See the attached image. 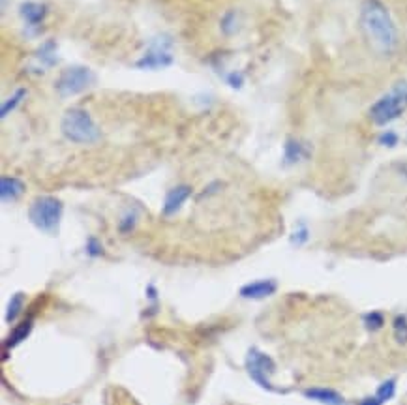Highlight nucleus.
<instances>
[{"label": "nucleus", "mask_w": 407, "mask_h": 405, "mask_svg": "<svg viewBox=\"0 0 407 405\" xmlns=\"http://www.w3.org/2000/svg\"><path fill=\"white\" fill-rule=\"evenodd\" d=\"M358 25L372 53L390 58L400 45V32L392 13L383 0H362L358 10Z\"/></svg>", "instance_id": "f257e3e1"}, {"label": "nucleus", "mask_w": 407, "mask_h": 405, "mask_svg": "<svg viewBox=\"0 0 407 405\" xmlns=\"http://www.w3.org/2000/svg\"><path fill=\"white\" fill-rule=\"evenodd\" d=\"M407 111V81H396L389 90L381 94L379 98L370 105L368 109V118L376 126H389Z\"/></svg>", "instance_id": "f03ea898"}, {"label": "nucleus", "mask_w": 407, "mask_h": 405, "mask_svg": "<svg viewBox=\"0 0 407 405\" xmlns=\"http://www.w3.org/2000/svg\"><path fill=\"white\" fill-rule=\"evenodd\" d=\"M61 132L68 141L77 145H94L102 137L98 124L94 122L90 113L81 107H72L64 113L61 120Z\"/></svg>", "instance_id": "7ed1b4c3"}, {"label": "nucleus", "mask_w": 407, "mask_h": 405, "mask_svg": "<svg viewBox=\"0 0 407 405\" xmlns=\"http://www.w3.org/2000/svg\"><path fill=\"white\" fill-rule=\"evenodd\" d=\"M64 205L58 197L40 196L29 207V220L38 231L47 235H55L61 228Z\"/></svg>", "instance_id": "20e7f679"}, {"label": "nucleus", "mask_w": 407, "mask_h": 405, "mask_svg": "<svg viewBox=\"0 0 407 405\" xmlns=\"http://www.w3.org/2000/svg\"><path fill=\"white\" fill-rule=\"evenodd\" d=\"M96 83V75L87 66H70L62 70L55 81V93L61 98H74L87 93Z\"/></svg>", "instance_id": "39448f33"}, {"label": "nucleus", "mask_w": 407, "mask_h": 405, "mask_svg": "<svg viewBox=\"0 0 407 405\" xmlns=\"http://www.w3.org/2000/svg\"><path fill=\"white\" fill-rule=\"evenodd\" d=\"M175 62L173 56V40L167 34H160L154 40H150L147 49L136 61L137 70H163Z\"/></svg>", "instance_id": "423d86ee"}, {"label": "nucleus", "mask_w": 407, "mask_h": 405, "mask_svg": "<svg viewBox=\"0 0 407 405\" xmlns=\"http://www.w3.org/2000/svg\"><path fill=\"white\" fill-rule=\"evenodd\" d=\"M246 370L250 377L261 388H265L269 392H276L278 388L272 385V375L276 374V363L272 360L271 356L265 355L263 351L252 347V349L248 351Z\"/></svg>", "instance_id": "0eeeda50"}, {"label": "nucleus", "mask_w": 407, "mask_h": 405, "mask_svg": "<svg viewBox=\"0 0 407 405\" xmlns=\"http://www.w3.org/2000/svg\"><path fill=\"white\" fill-rule=\"evenodd\" d=\"M56 42L55 40H45L40 47L36 49L34 56H32V70L36 74H45L47 70L56 66L58 62V55H56Z\"/></svg>", "instance_id": "6e6552de"}, {"label": "nucleus", "mask_w": 407, "mask_h": 405, "mask_svg": "<svg viewBox=\"0 0 407 405\" xmlns=\"http://www.w3.org/2000/svg\"><path fill=\"white\" fill-rule=\"evenodd\" d=\"M312 156V147L308 143L303 141V139H296V137H289L287 141L284 143V156H282V161L284 166H298L303 164Z\"/></svg>", "instance_id": "1a4fd4ad"}, {"label": "nucleus", "mask_w": 407, "mask_h": 405, "mask_svg": "<svg viewBox=\"0 0 407 405\" xmlns=\"http://www.w3.org/2000/svg\"><path fill=\"white\" fill-rule=\"evenodd\" d=\"M278 291V282L272 280V278H266V280H255V282H250L246 285H242L239 295L242 299H248V301H263V299H269Z\"/></svg>", "instance_id": "9d476101"}, {"label": "nucleus", "mask_w": 407, "mask_h": 405, "mask_svg": "<svg viewBox=\"0 0 407 405\" xmlns=\"http://www.w3.org/2000/svg\"><path fill=\"white\" fill-rule=\"evenodd\" d=\"M49 13V8L44 2H32L26 0L19 6V15L25 21L26 29H38V26L44 25L45 17Z\"/></svg>", "instance_id": "9b49d317"}, {"label": "nucleus", "mask_w": 407, "mask_h": 405, "mask_svg": "<svg viewBox=\"0 0 407 405\" xmlns=\"http://www.w3.org/2000/svg\"><path fill=\"white\" fill-rule=\"evenodd\" d=\"M191 197V186L188 184H179L171 188V190L167 191L166 201H163V209H161V214L163 216H173L177 214L182 207H184V202L188 201Z\"/></svg>", "instance_id": "f8f14e48"}, {"label": "nucleus", "mask_w": 407, "mask_h": 405, "mask_svg": "<svg viewBox=\"0 0 407 405\" xmlns=\"http://www.w3.org/2000/svg\"><path fill=\"white\" fill-rule=\"evenodd\" d=\"M25 182L17 177H2L0 178V199L2 202L17 201L19 197L25 193Z\"/></svg>", "instance_id": "ddd939ff"}, {"label": "nucleus", "mask_w": 407, "mask_h": 405, "mask_svg": "<svg viewBox=\"0 0 407 405\" xmlns=\"http://www.w3.org/2000/svg\"><path fill=\"white\" fill-rule=\"evenodd\" d=\"M304 396L314 402H319L323 405H346V399L344 396L334 390V388L327 387H312L304 390Z\"/></svg>", "instance_id": "4468645a"}, {"label": "nucleus", "mask_w": 407, "mask_h": 405, "mask_svg": "<svg viewBox=\"0 0 407 405\" xmlns=\"http://www.w3.org/2000/svg\"><path fill=\"white\" fill-rule=\"evenodd\" d=\"M396 394V379L390 377V379L383 381L381 385L377 387V390L368 398H364L358 402V405H385L389 399L394 398Z\"/></svg>", "instance_id": "2eb2a0df"}, {"label": "nucleus", "mask_w": 407, "mask_h": 405, "mask_svg": "<svg viewBox=\"0 0 407 405\" xmlns=\"http://www.w3.org/2000/svg\"><path fill=\"white\" fill-rule=\"evenodd\" d=\"M392 336L394 342L400 347L407 345V315L406 313H398L392 317Z\"/></svg>", "instance_id": "dca6fc26"}, {"label": "nucleus", "mask_w": 407, "mask_h": 405, "mask_svg": "<svg viewBox=\"0 0 407 405\" xmlns=\"http://www.w3.org/2000/svg\"><path fill=\"white\" fill-rule=\"evenodd\" d=\"M25 98H26V88H17L10 98H6L4 102H2V107H0V118H6L10 113H13V111L17 109L19 105H21V102H23Z\"/></svg>", "instance_id": "f3484780"}, {"label": "nucleus", "mask_w": 407, "mask_h": 405, "mask_svg": "<svg viewBox=\"0 0 407 405\" xmlns=\"http://www.w3.org/2000/svg\"><path fill=\"white\" fill-rule=\"evenodd\" d=\"M31 331H32V319L29 317V319L23 321V323H21V325H19L12 334H10V338L4 342V349H12L13 345L21 344V342L29 336V332Z\"/></svg>", "instance_id": "a211bd4d"}, {"label": "nucleus", "mask_w": 407, "mask_h": 405, "mask_svg": "<svg viewBox=\"0 0 407 405\" xmlns=\"http://www.w3.org/2000/svg\"><path fill=\"white\" fill-rule=\"evenodd\" d=\"M362 325L368 332H379L385 326V313L383 312H368L362 315Z\"/></svg>", "instance_id": "6ab92c4d"}, {"label": "nucleus", "mask_w": 407, "mask_h": 405, "mask_svg": "<svg viewBox=\"0 0 407 405\" xmlns=\"http://www.w3.org/2000/svg\"><path fill=\"white\" fill-rule=\"evenodd\" d=\"M220 29L225 36H231L234 32L239 31V12L237 10H229L222 15L220 19Z\"/></svg>", "instance_id": "aec40b11"}, {"label": "nucleus", "mask_w": 407, "mask_h": 405, "mask_svg": "<svg viewBox=\"0 0 407 405\" xmlns=\"http://www.w3.org/2000/svg\"><path fill=\"white\" fill-rule=\"evenodd\" d=\"M23 306H25V295H23V293H15V295L10 299V304H8V310H6L8 323L17 319L19 313H21V310H23Z\"/></svg>", "instance_id": "412c9836"}, {"label": "nucleus", "mask_w": 407, "mask_h": 405, "mask_svg": "<svg viewBox=\"0 0 407 405\" xmlns=\"http://www.w3.org/2000/svg\"><path fill=\"white\" fill-rule=\"evenodd\" d=\"M308 240H310L308 225L301 221V223H298V225H296V228L293 229V233H291V237H289V242L293 246H296V248H301V246L306 244Z\"/></svg>", "instance_id": "4be33fe9"}, {"label": "nucleus", "mask_w": 407, "mask_h": 405, "mask_svg": "<svg viewBox=\"0 0 407 405\" xmlns=\"http://www.w3.org/2000/svg\"><path fill=\"white\" fill-rule=\"evenodd\" d=\"M137 220H139V214H137L136 210L124 212V216L120 218V223H118V231L122 235L130 233V231H134V228L137 225Z\"/></svg>", "instance_id": "5701e85b"}, {"label": "nucleus", "mask_w": 407, "mask_h": 405, "mask_svg": "<svg viewBox=\"0 0 407 405\" xmlns=\"http://www.w3.org/2000/svg\"><path fill=\"white\" fill-rule=\"evenodd\" d=\"M377 143L385 148H394L398 143H400V135L396 134L394 129H385L381 132V135L377 137Z\"/></svg>", "instance_id": "b1692460"}, {"label": "nucleus", "mask_w": 407, "mask_h": 405, "mask_svg": "<svg viewBox=\"0 0 407 405\" xmlns=\"http://www.w3.org/2000/svg\"><path fill=\"white\" fill-rule=\"evenodd\" d=\"M85 252H87L90 257H99V255L104 253V248H102L98 239L90 237V239L87 240V244H85Z\"/></svg>", "instance_id": "393cba45"}, {"label": "nucleus", "mask_w": 407, "mask_h": 405, "mask_svg": "<svg viewBox=\"0 0 407 405\" xmlns=\"http://www.w3.org/2000/svg\"><path fill=\"white\" fill-rule=\"evenodd\" d=\"M225 81H228V85L231 86V88H237V90H241L242 86H244V75H242L241 72H231V74L225 77Z\"/></svg>", "instance_id": "a878e982"}]
</instances>
